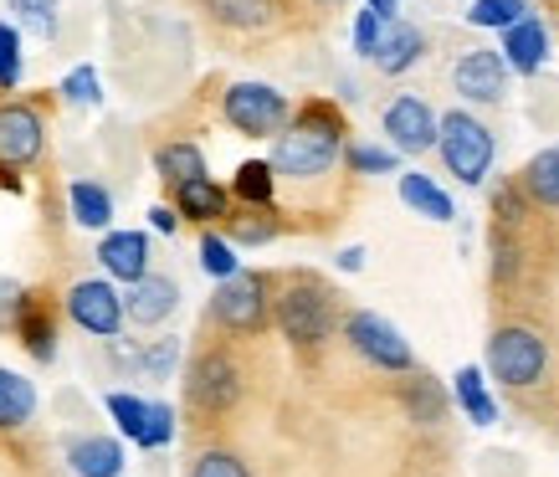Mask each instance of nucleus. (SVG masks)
<instances>
[{"instance_id":"3","label":"nucleus","mask_w":559,"mask_h":477,"mask_svg":"<svg viewBox=\"0 0 559 477\" xmlns=\"http://www.w3.org/2000/svg\"><path fill=\"white\" fill-rule=\"evenodd\" d=\"M437 154L447 175H457L462 186H483L492 170V134L488 123L473 119L467 108H452L441 114V139H437Z\"/></svg>"},{"instance_id":"30","label":"nucleus","mask_w":559,"mask_h":477,"mask_svg":"<svg viewBox=\"0 0 559 477\" xmlns=\"http://www.w3.org/2000/svg\"><path fill=\"white\" fill-rule=\"evenodd\" d=\"M406 406L416 421H441L447 416V395H441V385L431 375H416L406 385Z\"/></svg>"},{"instance_id":"11","label":"nucleus","mask_w":559,"mask_h":477,"mask_svg":"<svg viewBox=\"0 0 559 477\" xmlns=\"http://www.w3.org/2000/svg\"><path fill=\"white\" fill-rule=\"evenodd\" d=\"M68 313L72 324L87 329L93 339H114L123 329V298L114 293V283H103V277H87V283H78V288L68 293Z\"/></svg>"},{"instance_id":"35","label":"nucleus","mask_w":559,"mask_h":477,"mask_svg":"<svg viewBox=\"0 0 559 477\" xmlns=\"http://www.w3.org/2000/svg\"><path fill=\"white\" fill-rule=\"evenodd\" d=\"M21 83V32L0 21V93H11Z\"/></svg>"},{"instance_id":"42","label":"nucleus","mask_w":559,"mask_h":477,"mask_svg":"<svg viewBox=\"0 0 559 477\" xmlns=\"http://www.w3.org/2000/svg\"><path fill=\"white\" fill-rule=\"evenodd\" d=\"M154 231H165V237H175V226H180V211H170V205H154L150 211Z\"/></svg>"},{"instance_id":"41","label":"nucleus","mask_w":559,"mask_h":477,"mask_svg":"<svg viewBox=\"0 0 559 477\" xmlns=\"http://www.w3.org/2000/svg\"><path fill=\"white\" fill-rule=\"evenodd\" d=\"M175 355H180V349H175V339H154L150 355H144V370H150V375H170Z\"/></svg>"},{"instance_id":"6","label":"nucleus","mask_w":559,"mask_h":477,"mask_svg":"<svg viewBox=\"0 0 559 477\" xmlns=\"http://www.w3.org/2000/svg\"><path fill=\"white\" fill-rule=\"evenodd\" d=\"M211 319L226 334H262L272 319V298H267V277L257 273H231L211 298Z\"/></svg>"},{"instance_id":"13","label":"nucleus","mask_w":559,"mask_h":477,"mask_svg":"<svg viewBox=\"0 0 559 477\" xmlns=\"http://www.w3.org/2000/svg\"><path fill=\"white\" fill-rule=\"evenodd\" d=\"M98 262L108 277L139 283V277H150V237L144 231H108L98 241Z\"/></svg>"},{"instance_id":"12","label":"nucleus","mask_w":559,"mask_h":477,"mask_svg":"<svg viewBox=\"0 0 559 477\" xmlns=\"http://www.w3.org/2000/svg\"><path fill=\"white\" fill-rule=\"evenodd\" d=\"M47 144V129L26 103H0V165H32Z\"/></svg>"},{"instance_id":"33","label":"nucleus","mask_w":559,"mask_h":477,"mask_svg":"<svg viewBox=\"0 0 559 477\" xmlns=\"http://www.w3.org/2000/svg\"><path fill=\"white\" fill-rule=\"evenodd\" d=\"M11 11H16L21 26H26V32H36L41 41H51V36H57V0H11Z\"/></svg>"},{"instance_id":"5","label":"nucleus","mask_w":559,"mask_h":477,"mask_svg":"<svg viewBox=\"0 0 559 477\" xmlns=\"http://www.w3.org/2000/svg\"><path fill=\"white\" fill-rule=\"evenodd\" d=\"M221 114H226V123L247 139H277L293 123L288 98L267 83H237L226 98H221Z\"/></svg>"},{"instance_id":"45","label":"nucleus","mask_w":559,"mask_h":477,"mask_svg":"<svg viewBox=\"0 0 559 477\" xmlns=\"http://www.w3.org/2000/svg\"><path fill=\"white\" fill-rule=\"evenodd\" d=\"M319 5H344V0H319Z\"/></svg>"},{"instance_id":"29","label":"nucleus","mask_w":559,"mask_h":477,"mask_svg":"<svg viewBox=\"0 0 559 477\" xmlns=\"http://www.w3.org/2000/svg\"><path fill=\"white\" fill-rule=\"evenodd\" d=\"M524 16H528L524 0H473V11H467V21L483 26V32H509L513 21H524Z\"/></svg>"},{"instance_id":"21","label":"nucleus","mask_w":559,"mask_h":477,"mask_svg":"<svg viewBox=\"0 0 559 477\" xmlns=\"http://www.w3.org/2000/svg\"><path fill=\"white\" fill-rule=\"evenodd\" d=\"M452 395H457V406L467 410V421H473V427H492V421H498V406H492L488 380H483L477 365H462L457 375H452Z\"/></svg>"},{"instance_id":"14","label":"nucleus","mask_w":559,"mask_h":477,"mask_svg":"<svg viewBox=\"0 0 559 477\" xmlns=\"http://www.w3.org/2000/svg\"><path fill=\"white\" fill-rule=\"evenodd\" d=\"M175 303H180V288H175L170 277H139V283H129V298H123V313H129V324L139 329H154L165 324L175 313Z\"/></svg>"},{"instance_id":"2","label":"nucleus","mask_w":559,"mask_h":477,"mask_svg":"<svg viewBox=\"0 0 559 477\" xmlns=\"http://www.w3.org/2000/svg\"><path fill=\"white\" fill-rule=\"evenodd\" d=\"M340 324V308H334V293L323 288L319 277H288V288L277 298V329L288 334L293 344H323Z\"/></svg>"},{"instance_id":"26","label":"nucleus","mask_w":559,"mask_h":477,"mask_svg":"<svg viewBox=\"0 0 559 477\" xmlns=\"http://www.w3.org/2000/svg\"><path fill=\"white\" fill-rule=\"evenodd\" d=\"M154 170H159V180H170V186H186V180L205 175V154L195 144H165V150L154 154Z\"/></svg>"},{"instance_id":"44","label":"nucleus","mask_w":559,"mask_h":477,"mask_svg":"<svg viewBox=\"0 0 559 477\" xmlns=\"http://www.w3.org/2000/svg\"><path fill=\"white\" fill-rule=\"evenodd\" d=\"M370 11H380V16H395V0H365Z\"/></svg>"},{"instance_id":"32","label":"nucleus","mask_w":559,"mask_h":477,"mask_svg":"<svg viewBox=\"0 0 559 477\" xmlns=\"http://www.w3.org/2000/svg\"><path fill=\"white\" fill-rule=\"evenodd\" d=\"M201 267H205V277H216V283H226L231 273H241L237 247H231L226 237H216V231H211V237L201 241Z\"/></svg>"},{"instance_id":"17","label":"nucleus","mask_w":559,"mask_h":477,"mask_svg":"<svg viewBox=\"0 0 559 477\" xmlns=\"http://www.w3.org/2000/svg\"><path fill=\"white\" fill-rule=\"evenodd\" d=\"M175 211L190 222H221V216H231V195L211 175H195L186 186H175Z\"/></svg>"},{"instance_id":"10","label":"nucleus","mask_w":559,"mask_h":477,"mask_svg":"<svg viewBox=\"0 0 559 477\" xmlns=\"http://www.w3.org/2000/svg\"><path fill=\"white\" fill-rule=\"evenodd\" d=\"M385 134H390V150L426 154V150H437L441 119H437V108H431L426 98H416V93H401V98L385 108Z\"/></svg>"},{"instance_id":"27","label":"nucleus","mask_w":559,"mask_h":477,"mask_svg":"<svg viewBox=\"0 0 559 477\" xmlns=\"http://www.w3.org/2000/svg\"><path fill=\"white\" fill-rule=\"evenodd\" d=\"M150 406H154V401H139V395H129V391H114V395H108V416L119 421V431L134 446L144 442V431H150Z\"/></svg>"},{"instance_id":"4","label":"nucleus","mask_w":559,"mask_h":477,"mask_svg":"<svg viewBox=\"0 0 559 477\" xmlns=\"http://www.w3.org/2000/svg\"><path fill=\"white\" fill-rule=\"evenodd\" d=\"M544 370H549V344L524 324H509L498 329L488 339V375L498 385H513V391H528V385H539Z\"/></svg>"},{"instance_id":"1","label":"nucleus","mask_w":559,"mask_h":477,"mask_svg":"<svg viewBox=\"0 0 559 477\" xmlns=\"http://www.w3.org/2000/svg\"><path fill=\"white\" fill-rule=\"evenodd\" d=\"M344 150V119L334 103H304L293 123L272 144V170L293 175V180H319L334 170V159Z\"/></svg>"},{"instance_id":"31","label":"nucleus","mask_w":559,"mask_h":477,"mask_svg":"<svg viewBox=\"0 0 559 477\" xmlns=\"http://www.w3.org/2000/svg\"><path fill=\"white\" fill-rule=\"evenodd\" d=\"M355 175H395L401 170V150H380V144H349L344 150Z\"/></svg>"},{"instance_id":"18","label":"nucleus","mask_w":559,"mask_h":477,"mask_svg":"<svg viewBox=\"0 0 559 477\" xmlns=\"http://www.w3.org/2000/svg\"><path fill=\"white\" fill-rule=\"evenodd\" d=\"M68 462L78 477H119L123 473V446L114 442V437H83V442H72Z\"/></svg>"},{"instance_id":"38","label":"nucleus","mask_w":559,"mask_h":477,"mask_svg":"<svg viewBox=\"0 0 559 477\" xmlns=\"http://www.w3.org/2000/svg\"><path fill=\"white\" fill-rule=\"evenodd\" d=\"M62 98H68V103H87V108H93V103L103 98V93H98V72H93V68H72L68 77H62Z\"/></svg>"},{"instance_id":"28","label":"nucleus","mask_w":559,"mask_h":477,"mask_svg":"<svg viewBox=\"0 0 559 477\" xmlns=\"http://www.w3.org/2000/svg\"><path fill=\"white\" fill-rule=\"evenodd\" d=\"M272 180H277L272 159H247L237 170V180H231V190H237L247 205H272Z\"/></svg>"},{"instance_id":"25","label":"nucleus","mask_w":559,"mask_h":477,"mask_svg":"<svg viewBox=\"0 0 559 477\" xmlns=\"http://www.w3.org/2000/svg\"><path fill=\"white\" fill-rule=\"evenodd\" d=\"M16 334L21 344L32 349V359H51L57 355V334H51V313L36 298H26V308H21V319H16Z\"/></svg>"},{"instance_id":"37","label":"nucleus","mask_w":559,"mask_h":477,"mask_svg":"<svg viewBox=\"0 0 559 477\" xmlns=\"http://www.w3.org/2000/svg\"><path fill=\"white\" fill-rule=\"evenodd\" d=\"M385 21H390V16H380V11H370V5L359 11V21H355V51H359V57H374V51H380Z\"/></svg>"},{"instance_id":"22","label":"nucleus","mask_w":559,"mask_h":477,"mask_svg":"<svg viewBox=\"0 0 559 477\" xmlns=\"http://www.w3.org/2000/svg\"><path fill=\"white\" fill-rule=\"evenodd\" d=\"M68 205H72V222L83 226V231H103V226L114 222V195L93 180H78L68 190Z\"/></svg>"},{"instance_id":"23","label":"nucleus","mask_w":559,"mask_h":477,"mask_svg":"<svg viewBox=\"0 0 559 477\" xmlns=\"http://www.w3.org/2000/svg\"><path fill=\"white\" fill-rule=\"evenodd\" d=\"M32 410H36L32 380L16 375V370H0V427L5 431L26 427V421H32Z\"/></svg>"},{"instance_id":"34","label":"nucleus","mask_w":559,"mask_h":477,"mask_svg":"<svg viewBox=\"0 0 559 477\" xmlns=\"http://www.w3.org/2000/svg\"><path fill=\"white\" fill-rule=\"evenodd\" d=\"M190 477H252V467H247L237 452H221V446H211V452H201V457H195Z\"/></svg>"},{"instance_id":"16","label":"nucleus","mask_w":559,"mask_h":477,"mask_svg":"<svg viewBox=\"0 0 559 477\" xmlns=\"http://www.w3.org/2000/svg\"><path fill=\"white\" fill-rule=\"evenodd\" d=\"M503 57H509V68L513 72H524V77H534V72L544 68V57H549V32H544V21L524 16V21H513L509 32H503Z\"/></svg>"},{"instance_id":"19","label":"nucleus","mask_w":559,"mask_h":477,"mask_svg":"<svg viewBox=\"0 0 559 477\" xmlns=\"http://www.w3.org/2000/svg\"><path fill=\"white\" fill-rule=\"evenodd\" d=\"M401 201H406L416 216H426V222H452V195L421 170L401 175Z\"/></svg>"},{"instance_id":"9","label":"nucleus","mask_w":559,"mask_h":477,"mask_svg":"<svg viewBox=\"0 0 559 477\" xmlns=\"http://www.w3.org/2000/svg\"><path fill=\"white\" fill-rule=\"evenodd\" d=\"M509 57L492 47H473L457 57L452 68V87H457L467 103H503L509 98Z\"/></svg>"},{"instance_id":"20","label":"nucleus","mask_w":559,"mask_h":477,"mask_svg":"<svg viewBox=\"0 0 559 477\" xmlns=\"http://www.w3.org/2000/svg\"><path fill=\"white\" fill-rule=\"evenodd\" d=\"M519 186H524V195L534 205L559 211V144H555V150H539L534 159H528L524 175H519Z\"/></svg>"},{"instance_id":"40","label":"nucleus","mask_w":559,"mask_h":477,"mask_svg":"<svg viewBox=\"0 0 559 477\" xmlns=\"http://www.w3.org/2000/svg\"><path fill=\"white\" fill-rule=\"evenodd\" d=\"M272 237H277V226L272 222H247V216L231 222V241H241V247H267Z\"/></svg>"},{"instance_id":"24","label":"nucleus","mask_w":559,"mask_h":477,"mask_svg":"<svg viewBox=\"0 0 559 477\" xmlns=\"http://www.w3.org/2000/svg\"><path fill=\"white\" fill-rule=\"evenodd\" d=\"M205 5L221 26H237V32H262L277 16V0H205Z\"/></svg>"},{"instance_id":"39","label":"nucleus","mask_w":559,"mask_h":477,"mask_svg":"<svg viewBox=\"0 0 559 477\" xmlns=\"http://www.w3.org/2000/svg\"><path fill=\"white\" fill-rule=\"evenodd\" d=\"M21 308H26V293H21V283L0 277V329H16Z\"/></svg>"},{"instance_id":"8","label":"nucleus","mask_w":559,"mask_h":477,"mask_svg":"<svg viewBox=\"0 0 559 477\" xmlns=\"http://www.w3.org/2000/svg\"><path fill=\"white\" fill-rule=\"evenodd\" d=\"M186 391L205 416H221V410H231L241 401V365L226 355V349H205V355H195V365H190Z\"/></svg>"},{"instance_id":"43","label":"nucleus","mask_w":559,"mask_h":477,"mask_svg":"<svg viewBox=\"0 0 559 477\" xmlns=\"http://www.w3.org/2000/svg\"><path fill=\"white\" fill-rule=\"evenodd\" d=\"M340 267H344V273H359V267H365V247H344Z\"/></svg>"},{"instance_id":"15","label":"nucleus","mask_w":559,"mask_h":477,"mask_svg":"<svg viewBox=\"0 0 559 477\" xmlns=\"http://www.w3.org/2000/svg\"><path fill=\"white\" fill-rule=\"evenodd\" d=\"M421 51H426V36L411 26V21H401V16H390L385 21V36H380V51H374L370 62L385 77H401V72H411L416 62H421Z\"/></svg>"},{"instance_id":"7","label":"nucleus","mask_w":559,"mask_h":477,"mask_svg":"<svg viewBox=\"0 0 559 477\" xmlns=\"http://www.w3.org/2000/svg\"><path fill=\"white\" fill-rule=\"evenodd\" d=\"M344 339H349V349L359 359H370L374 370H385V375H406L411 365H416L411 344L401 339V329L390 324V319H380V313H370V308H359V313L344 319Z\"/></svg>"},{"instance_id":"36","label":"nucleus","mask_w":559,"mask_h":477,"mask_svg":"<svg viewBox=\"0 0 559 477\" xmlns=\"http://www.w3.org/2000/svg\"><path fill=\"white\" fill-rule=\"evenodd\" d=\"M175 442V410L165 406V401H154L150 406V431H144V452H159V446H170Z\"/></svg>"}]
</instances>
